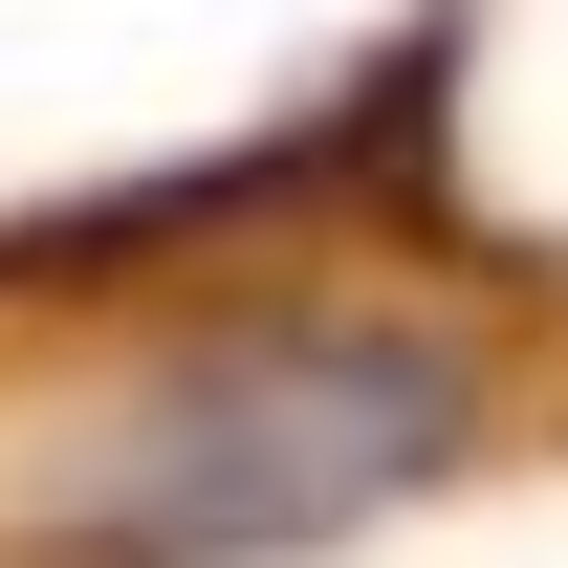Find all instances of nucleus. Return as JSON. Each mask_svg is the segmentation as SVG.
Wrapping results in <instances>:
<instances>
[{
  "label": "nucleus",
  "mask_w": 568,
  "mask_h": 568,
  "mask_svg": "<svg viewBox=\"0 0 568 568\" xmlns=\"http://www.w3.org/2000/svg\"><path fill=\"white\" fill-rule=\"evenodd\" d=\"M459 437H481V351H437L394 306H284V328H197L44 481L22 547L44 568H284V547H351L372 503H416Z\"/></svg>",
  "instance_id": "f257e3e1"
}]
</instances>
